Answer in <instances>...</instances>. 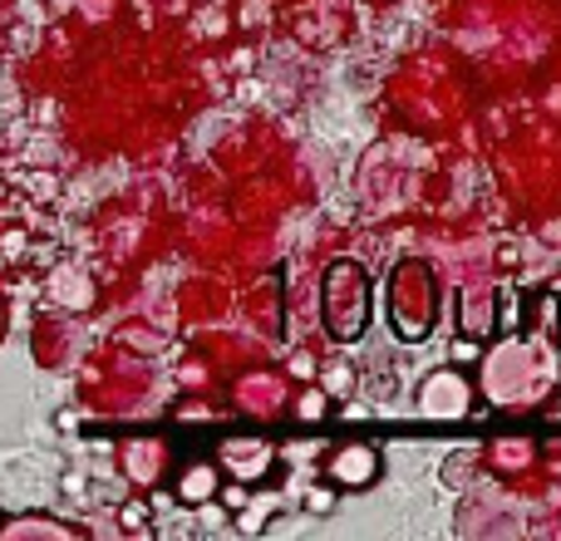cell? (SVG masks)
I'll use <instances>...</instances> for the list:
<instances>
[{
    "label": "cell",
    "instance_id": "2",
    "mask_svg": "<svg viewBox=\"0 0 561 541\" xmlns=\"http://www.w3.org/2000/svg\"><path fill=\"white\" fill-rule=\"evenodd\" d=\"M325 473H330V483L335 487H369L379 477V448H369V444H345V448H335L330 453V463H325Z\"/></svg>",
    "mask_w": 561,
    "mask_h": 541
},
{
    "label": "cell",
    "instance_id": "4",
    "mask_svg": "<svg viewBox=\"0 0 561 541\" xmlns=\"http://www.w3.org/2000/svg\"><path fill=\"white\" fill-rule=\"evenodd\" d=\"M178 497H183L187 507H203L207 497H217V463H203V458H193V463L178 473Z\"/></svg>",
    "mask_w": 561,
    "mask_h": 541
},
{
    "label": "cell",
    "instance_id": "3",
    "mask_svg": "<svg viewBox=\"0 0 561 541\" xmlns=\"http://www.w3.org/2000/svg\"><path fill=\"white\" fill-rule=\"evenodd\" d=\"M468 384L463 375H454V369H438L434 379L424 384V394H419V404H424L428 418H463L468 414Z\"/></svg>",
    "mask_w": 561,
    "mask_h": 541
},
{
    "label": "cell",
    "instance_id": "5",
    "mask_svg": "<svg viewBox=\"0 0 561 541\" xmlns=\"http://www.w3.org/2000/svg\"><path fill=\"white\" fill-rule=\"evenodd\" d=\"M222 463L232 468L237 477H262V473H272V448L266 444H237L232 458H222Z\"/></svg>",
    "mask_w": 561,
    "mask_h": 541
},
{
    "label": "cell",
    "instance_id": "6",
    "mask_svg": "<svg viewBox=\"0 0 561 541\" xmlns=\"http://www.w3.org/2000/svg\"><path fill=\"white\" fill-rule=\"evenodd\" d=\"M124 522L128 527H144V507H124Z\"/></svg>",
    "mask_w": 561,
    "mask_h": 541
},
{
    "label": "cell",
    "instance_id": "1",
    "mask_svg": "<svg viewBox=\"0 0 561 541\" xmlns=\"http://www.w3.org/2000/svg\"><path fill=\"white\" fill-rule=\"evenodd\" d=\"M365 320H369L365 270H359L355 262H335L330 276H325V325H330V335H335L340 345H350V339H359Z\"/></svg>",
    "mask_w": 561,
    "mask_h": 541
}]
</instances>
